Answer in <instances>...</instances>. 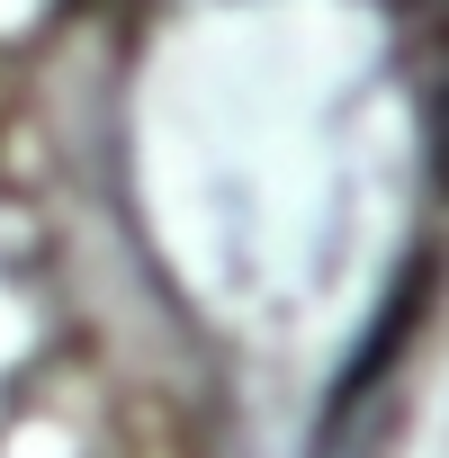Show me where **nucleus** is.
Segmentation results:
<instances>
[{
	"instance_id": "1",
	"label": "nucleus",
	"mask_w": 449,
	"mask_h": 458,
	"mask_svg": "<svg viewBox=\"0 0 449 458\" xmlns=\"http://www.w3.org/2000/svg\"><path fill=\"white\" fill-rule=\"evenodd\" d=\"M422 126H431V180L449 189V10H440V46H431V81H422Z\"/></svg>"
}]
</instances>
